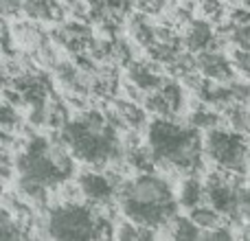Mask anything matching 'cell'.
Returning <instances> with one entry per match:
<instances>
[{
	"instance_id": "obj_12",
	"label": "cell",
	"mask_w": 250,
	"mask_h": 241,
	"mask_svg": "<svg viewBox=\"0 0 250 241\" xmlns=\"http://www.w3.org/2000/svg\"><path fill=\"white\" fill-rule=\"evenodd\" d=\"M189 217H191V221H193L195 226H200L202 230H211V228H217V226H224V221H226V217L222 215L217 208H213L208 202L191 208Z\"/></svg>"
},
{
	"instance_id": "obj_13",
	"label": "cell",
	"mask_w": 250,
	"mask_h": 241,
	"mask_svg": "<svg viewBox=\"0 0 250 241\" xmlns=\"http://www.w3.org/2000/svg\"><path fill=\"white\" fill-rule=\"evenodd\" d=\"M127 29H129V35L134 38V42L141 44L143 48L151 46V44L156 42V26H154V24H149V20H147L145 16H143V11L129 18Z\"/></svg>"
},
{
	"instance_id": "obj_15",
	"label": "cell",
	"mask_w": 250,
	"mask_h": 241,
	"mask_svg": "<svg viewBox=\"0 0 250 241\" xmlns=\"http://www.w3.org/2000/svg\"><path fill=\"white\" fill-rule=\"evenodd\" d=\"M224 120H226L229 127L237 129V132H242V134H248V129H250V110L246 108V103H233L224 112Z\"/></svg>"
},
{
	"instance_id": "obj_8",
	"label": "cell",
	"mask_w": 250,
	"mask_h": 241,
	"mask_svg": "<svg viewBox=\"0 0 250 241\" xmlns=\"http://www.w3.org/2000/svg\"><path fill=\"white\" fill-rule=\"evenodd\" d=\"M182 42H185L187 51H191V53H202V51H207V48L222 46L220 40H217V33H215V24L204 20V18L191 20L189 24L185 26Z\"/></svg>"
},
{
	"instance_id": "obj_23",
	"label": "cell",
	"mask_w": 250,
	"mask_h": 241,
	"mask_svg": "<svg viewBox=\"0 0 250 241\" xmlns=\"http://www.w3.org/2000/svg\"><path fill=\"white\" fill-rule=\"evenodd\" d=\"M2 7V18H18L20 13H24V2L22 0H0Z\"/></svg>"
},
{
	"instance_id": "obj_1",
	"label": "cell",
	"mask_w": 250,
	"mask_h": 241,
	"mask_svg": "<svg viewBox=\"0 0 250 241\" xmlns=\"http://www.w3.org/2000/svg\"><path fill=\"white\" fill-rule=\"evenodd\" d=\"M121 129L108 119L105 110H82L60 129L64 142L77 160L92 167H105L110 162L125 160V145L119 136Z\"/></svg>"
},
{
	"instance_id": "obj_10",
	"label": "cell",
	"mask_w": 250,
	"mask_h": 241,
	"mask_svg": "<svg viewBox=\"0 0 250 241\" xmlns=\"http://www.w3.org/2000/svg\"><path fill=\"white\" fill-rule=\"evenodd\" d=\"M178 202H180V206L187 208V211H191V208L204 204V202H207V184H204L198 176H193V173H191V176L180 184Z\"/></svg>"
},
{
	"instance_id": "obj_3",
	"label": "cell",
	"mask_w": 250,
	"mask_h": 241,
	"mask_svg": "<svg viewBox=\"0 0 250 241\" xmlns=\"http://www.w3.org/2000/svg\"><path fill=\"white\" fill-rule=\"evenodd\" d=\"M147 145L156 154L158 167L195 173L202 169L204 141L191 123H178L169 117H156L147 123Z\"/></svg>"
},
{
	"instance_id": "obj_5",
	"label": "cell",
	"mask_w": 250,
	"mask_h": 241,
	"mask_svg": "<svg viewBox=\"0 0 250 241\" xmlns=\"http://www.w3.org/2000/svg\"><path fill=\"white\" fill-rule=\"evenodd\" d=\"M204 154L217 169L242 173V176L250 164V147L246 134L237 132L229 125L208 129L204 136Z\"/></svg>"
},
{
	"instance_id": "obj_14",
	"label": "cell",
	"mask_w": 250,
	"mask_h": 241,
	"mask_svg": "<svg viewBox=\"0 0 250 241\" xmlns=\"http://www.w3.org/2000/svg\"><path fill=\"white\" fill-rule=\"evenodd\" d=\"M143 108L147 110V114H151V117H173V110L171 105H169L167 97L163 95V90H151L147 92L145 97H143Z\"/></svg>"
},
{
	"instance_id": "obj_2",
	"label": "cell",
	"mask_w": 250,
	"mask_h": 241,
	"mask_svg": "<svg viewBox=\"0 0 250 241\" xmlns=\"http://www.w3.org/2000/svg\"><path fill=\"white\" fill-rule=\"evenodd\" d=\"M119 208L123 217L132 220L134 224L158 230L160 226H169V221L178 215L180 202L173 195L167 178L154 171H145L136 173L121 184Z\"/></svg>"
},
{
	"instance_id": "obj_16",
	"label": "cell",
	"mask_w": 250,
	"mask_h": 241,
	"mask_svg": "<svg viewBox=\"0 0 250 241\" xmlns=\"http://www.w3.org/2000/svg\"><path fill=\"white\" fill-rule=\"evenodd\" d=\"M169 228H171V237L176 239H202V228L195 226L189 215L187 217L176 215L169 221Z\"/></svg>"
},
{
	"instance_id": "obj_9",
	"label": "cell",
	"mask_w": 250,
	"mask_h": 241,
	"mask_svg": "<svg viewBox=\"0 0 250 241\" xmlns=\"http://www.w3.org/2000/svg\"><path fill=\"white\" fill-rule=\"evenodd\" d=\"M158 66V61H129L127 66H125V70H127V81H132L134 86H138L143 92H151V90H158L160 86L165 83V77H163V70L156 68Z\"/></svg>"
},
{
	"instance_id": "obj_17",
	"label": "cell",
	"mask_w": 250,
	"mask_h": 241,
	"mask_svg": "<svg viewBox=\"0 0 250 241\" xmlns=\"http://www.w3.org/2000/svg\"><path fill=\"white\" fill-rule=\"evenodd\" d=\"M160 90H163V95L167 97L169 105H171L173 114H178L182 110V105H185V88H182L180 79L171 77V79H165V83L160 86Z\"/></svg>"
},
{
	"instance_id": "obj_22",
	"label": "cell",
	"mask_w": 250,
	"mask_h": 241,
	"mask_svg": "<svg viewBox=\"0 0 250 241\" xmlns=\"http://www.w3.org/2000/svg\"><path fill=\"white\" fill-rule=\"evenodd\" d=\"M229 20L233 22L235 26L250 24V7H246V4H237V7H233L229 11Z\"/></svg>"
},
{
	"instance_id": "obj_4",
	"label": "cell",
	"mask_w": 250,
	"mask_h": 241,
	"mask_svg": "<svg viewBox=\"0 0 250 241\" xmlns=\"http://www.w3.org/2000/svg\"><path fill=\"white\" fill-rule=\"evenodd\" d=\"M99 211L90 202H62L46 208L40 220L42 237L70 241V239H97Z\"/></svg>"
},
{
	"instance_id": "obj_7",
	"label": "cell",
	"mask_w": 250,
	"mask_h": 241,
	"mask_svg": "<svg viewBox=\"0 0 250 241\" xmlns=\"http://www.w3.org/2000/svg\"><path fill=\"white\" fill-rule=\"evenodd\" d=\"M198 70L208 79H215L222 83H230L235 79V66L230 57L220 53V48H207L202 53H195Z\"/></svg>"
},
{
	"instance_id": "obj_19",
	"label": "cell",
	"mask_w": 250,
	"mask_h": 241,
	"mask_svg": "<svg viewBox=\"0 0 250 241\" xmlns=\"http://www.w3.org/2000/svg\"><path fill=\"white\" fill-rule=\"evenodd\" d=\"M200 13H202L204 20L213 22V24H220L226 18L224 0H202V2H200Z\"/></svg>"
},
{
	"instance_id": "obj_18",
	"label": "cell",
	"mask_w": 250,
	"mask_h": 241,
	"mask_svg": "<svg viewBox=\"0 0 250 241\" xmlns=\"http://www.w3.org/2000/svg\"><path fill=\"white\" fill-rule=\"evenodd\" d=\"M0 125H2V132H11V134H20V129H22V119H20V112H18V105H13L7 99L2 103Z\"/></svg>"
},
{
	"instance_id": "obj_11",
	"label": "cell",
	"mask_w": 250,
	"mask_h": 241,
	"mask_svg": "<svg viewBox=\"0 0 250 241\" xmlns=\"http://www.w3.org/2000/svg\"><path fill=\"white\" fill-rule=\"evenodd\" d=\"M125 164L138 173H145V171H154L158 167V160H156V154L151 151L149 145L138 142V145H132L125 149Z\"/></svg>"
},
{
	"instance_id": "obj_20",
	"label": "cell",
	"mask_w": 250,
	"mask_h": 241,
	"mask_svg": "<svg viewBox=\"0 0 250 241\" xmlns=\"http://www.w3.org/2000/svg\"><path fill=\"white\" fill-rule=\"evenodd\" d=\"M114 239H121V241L141 239V226L125 217V221H117V224H114Z\"/></svg>"
},
{
	"instance_id": "obj_21",
	"label": "cell",
	"mask_w": 250,
	"mask_h": 241,
	"mask_svg": "<svg viewBox=\"0 0 250 241\" xmlns=\"http://www.w3.org/2000/svg\"><path fill=\"white\" fill-rule=\"evenodd\" d=\"M229 88H230V97H233V101H237V103H248L250 101V83L233 79V81L229 83Z\"/></svg>"
},
{
	"instance_id": "obj_24",
	"label": "cell",
	"mask_w": 250,
	"mask_h": 241,
	"mask_svg": "<svg viewBox=\"0 0 250 241\" xmlns=\"http://www.w3.org/2000/svg\"><path fill=\"white\" fill-rule=\"evenodd\" d=\"M244 4H246V7H250V0H244Z\"/></svg>"
},
{
	"instance_id": "obj_6",
	"label": "cell",
	"mask_w": 250,
	"mask_h": 241,
	"mask_svg": "<svg viewBox=\"0 0 250 241\" xmlns=\"http://www.w3.org/2000/svg\"><path fill=\"white\" fill-rule=\"evenodd\" d=\"M77 182H79V189H82L83 200L90 202L92 206L112 208L114 202H119V189L108 173L82 171L77 178Z\"/></svg>"
}]
</instances>
